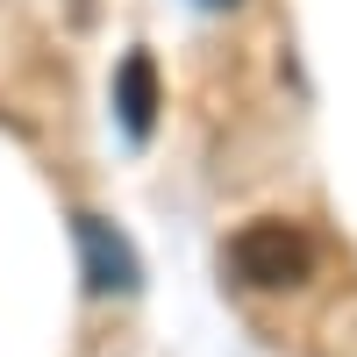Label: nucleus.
<instances>
[{"instance_id":"1","label":"nucleus","mask_w":357,"mask_h":357,"mask_svg":"<svg viewBox=\"0 0 357 357\" xmlns=\"http://www.w3.org/2000/svg\"><path fill=\"white\" fill-rule=\"evenodd\" d=\"M222 264H229V272L243 279V286L279 293V286H301V279L314 272V236H307L301 222L264 215V222H250V229H236V236H229Z\"/></svg>"},{"instance_id":"2","label":"nucleus","mask_w":357,"mask_h":357,"mask_svg":"<svg viewBox=\"0 0 357 357\" xmlns=\"http://www.w3.org/2000/svg\"><path fill=\"white\" fill-rule=\"evenodd\" d=\"M72 243H79V279L93 301H107V293H136L143 286V264L129 250V236L100 222V215H72Z\"/></svg>"},{"instance_id":"3","label":"nucleus","mask_w":357,"mask_h":357,"mask_svg":"<svg viewBox=\"0 0 357 357\" xmlns=\"http://www.w3.org/2000/svg\"><path fill=\"white\" fill-rule=\"evenodd\" d=\"M114 107H122V129H129L136 143L151 136V122H158V72H151V57H143V50H129L122 72H114Z\"/></svg>"},{"instance_id":"4","label":"nucleus","mask_w":357,"mask_h":357,"mask_svg":"<svg viewBox=\"0 0 357 357\" xmlns=\"http://www.w3.org/2000/svg\"><path fill=\"white\" fill-rule=\"evenodd\" d=\"M193 8H207V15H215V8H236V0H193Z\"/></svg>"}]
</instances>
